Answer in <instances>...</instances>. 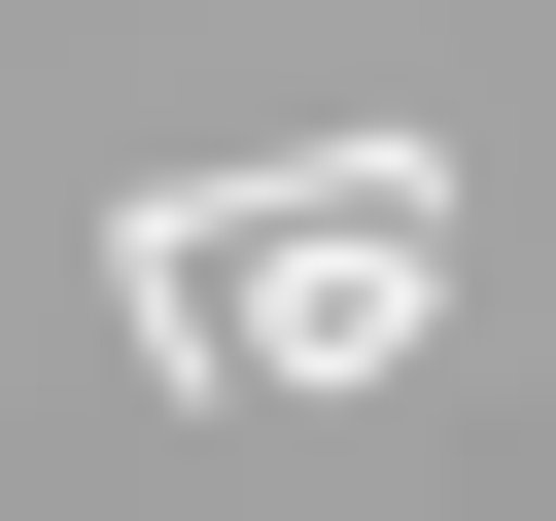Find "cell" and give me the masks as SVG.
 Segmentation results:
<instances>
[{
	"label": "cell",
	"mask_w": 556,
	"mask_h": 521,
	"mask_svg": "<svg viewBox=\"0 0 556 521\" xmlns=\"http://www.w3.org/2000/svg\"><path fill=\"white\" fill-rule=\"evenodd\" d=\"M452 278V139H243V174H139L104 208V313L208 347V382H382Z\"/></svg>",
	"instance_id": "cell-1"
}]
</instances>
